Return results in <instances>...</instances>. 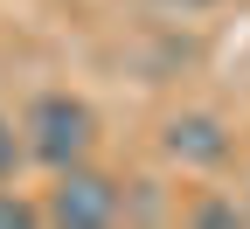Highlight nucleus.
Masks as SVG:
<instances>
[{
	"mask_svg": "<svg viewBox=\"0 0 250 229\" xmlns=\"http://www.w3.org/2000/svg\"><path fill=\"white\" fill-rule=\"evenodd\" d=\"M21 146L28 160H42L49 174L77 167V160H90V146H98V111L83 104V97L70 90H42L35 104L21 111Z\"/></svg>",
	"mask_w": 250,
	"mask_h": 229,
	"instance_id": "nucleus-1",
	"label": "nucleus"
},
{
	"mask_svg": "<svg viewBox=\"0 0 250 229\" xmlns=\"http://www.w3.org/2000/svg\"><path fill=\"white\" fill-rule=\"evenodd\" d=\"M118 215H125V187L111 174H98L90 160L62 167L49 202H42V222H56V229H111Z\"/></svg>",
	"mask_w": 250,
	"mask_h": 229,
	"instance_id": "nucleus-2",
	"label": "nucleus"
},
{
	"mask_svg": "<svg viewBox=\"0 0 250 229\" xmlns=\"http://www.w3.org/2000/svg\"><path fill=\"white\" fill-rule=\"evenodd\" d=\"M229 125L215 118V111H181V118H167V153L181 160V167H223L229 160Z\"/></svg>",
	"mask_w": 250,
	"mask_h": 229,
	"instance_id": "nucleus-3",
	"label": "nucleus"
},
{
	"mask_svg": "<svg viewBox=\"0 0 250 229\" xmlns=\"http://www.w3.org/2000/svg\"><path fill=\"white\" fill-rule=\"evenodd\" d=\"M21 160H28V146H21V125L0 111V181H14V174H21Z\"/></svg>",
	"mask_w": 250,
	"mask_h": 229,
	"instance_id": "nucleus-4",
	"label": "nucleus"
},
{
	"mask_svg": "<svg viewBox=\"0 0 250 229\" xmlns=\"http://www.w3.org/2000/svg\"><path fill=\"white\" fill-rule=\"evenodd\" d=\"M28 222H42V208H35V202H21V194L0 181V229H28Z\"/></svg>",
	"mask_w": 250,
	"mask_h": 229,
	"instance_id": "nucleus-5",
	"label": "nucleus"
},
{
	"mask_svg": "<svg viewBox=\"0 0 250 229\" xmlns=\"http://www.w3.org/2000/svg\"><path fill=\"white\" fill-rule=\"evenodd\" d=\"M195 222H202V229H236V222H243V208H236V202H202V208H195Z\"/></svg>",
	"mask_w": 250,
	"mask_h": 229,
	"instance_id": "nucleus-6",
	"label": "nucleus"
},
{
	"mask_svg": "<svg viewBox=\"0 0 250 229\" xmlns=\"http://www.w3.org/2000/svg\"><path fill=\"white\" fill-rule=\"evenodd\" d=\"M188 7H208V0H188Z\"/></svg>",
	"mask_w": 250,
	"mask_h": 229,
	"instance_id": "nucleus-7",
	"label": "nucleus"
},
{
	"mask_svg": "<svg viewBox=\"0 0 250 229\" xmlns=\"http://www.w3.org/2000/svg\"><path fill=\"white\" fill-rule=\"evenodd\" d=\"M243 215H250V208H243Z\"/></svg>",
	"mask_w": 250,
	"mask_h": 229,
	"instance_id": "nucleus-8",
	"label": "nucleus"
}]
</instances>
